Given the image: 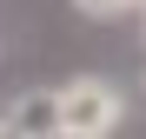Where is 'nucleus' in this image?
Wrapping results in <instances>:
<instances>
[{"label": "nucleus", "mask_w": 146, "mask_h": 139, "mask_svg": "<svg viewBox=\"0 0 146 139\" xmlns=\"http://www.w3.org/2000/svg\"><path fill=\"white\" fill-rule=\"evenodd\" d=\"M119 126V93L106 86V80H73L66 93H60V132H73V139H106Z\"/></svg>", "instance_id": "f257e3e1"}, {"label": "nucleus", "mask_w": 146, "mask_h": 139, "mask_svg": "<svg viewBox=\"0 0 146 139\" xmlns=\"http://www.w3.org/2000/svg\"><path fill=\"white\" fill-rule=\"evenodd\" d=\"M0 132H13V139H53L60 132V93H27L0 119Z\"/></svg>", "instance_id": "f03ea898"}, {"label": "nucleus", "mask_w": 146, "mask_h": 139, "mask_svg": "<svg viewBox=\"0 0 146 139\" xmlns=\"http://www.w3.org/2000/svg\"><path fill=\"white\" fill-rule=\"evenodd\" d=\"M73 7H80V13H119L126 0H73Z\"/></svg>", "instance_id": "7ed1b4c3"}]
</instances>
